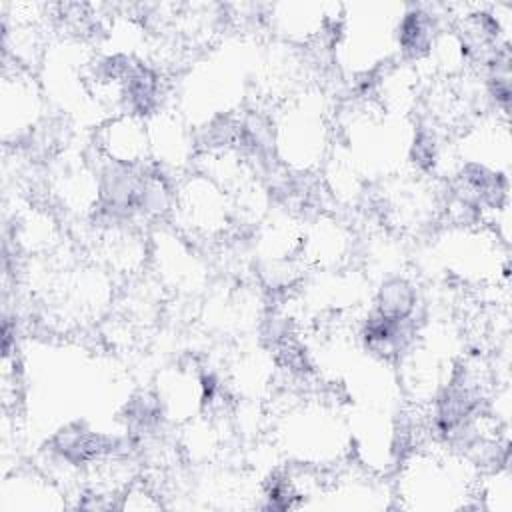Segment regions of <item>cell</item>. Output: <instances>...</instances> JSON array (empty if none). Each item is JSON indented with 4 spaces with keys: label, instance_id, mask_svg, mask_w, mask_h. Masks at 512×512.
Instances as JSON below:
<instances>
[{
    "label": "cell",
    "instance_id": "obj_1",
    "mask_svg": "<svg viewBox=\"0 0 512 512\" xmlns=\"http://www.w3.org/2000/svg\"><path fill=\"white\" fill-rule=\"evenodd\" d=\"M176 208L184 222L204 236L226 230L232 210L228 192L204 174H194L180 186L178 196H174Z\"/></svg>",
    "mask_w": 512,
    "mask_h": 512
},
{
    "label": "cell",
    "instance_id": "obj_2",
    "mask_svg": "<svg viewBox=\"0 0 512 512\" xmlns=\"http://www.w3.org/2000/svg\"><path fill=\"white\" fill-rule=\"evenodd\" d=\"M96 146L116 166L132 168L140 164L150 150L144 118L134 112H124L110 118L104 126H100Z\"/></svg>",
    "mask_w": 512,
    "mask_h": 512
},
{
    "label": "cell",
    "instance_id": "obj_3",
    "mask_svg": "<svg viewBox=\"0 0 512 512\" xmlns=\"http://www.w3.org/2000/svg\"><path fill=\"white\" fill-rule=\"evenodd\" d=\"M416 304L414 288L402 280L392 278L386 284H382L378 292V314L390 320H408Z\"/></svg>",
    "mask_w": 512,
    "mask_h": 512
},
{
    "label": "cell",
    "instance_id": "obj_4",
    "mask_svg": "<svg viewBox=\"0 0 512 512\" xmlns=\"http://www.w3.org/2000/svg\"><path fill=\"white\" fill-rule=\"evenodd\" d=\"M36 4H22V10L24 14L22 16H30V10H34ZM14 22H20V24H36V20L32 18H14Z\"/></svg>",
    "mask_w": 512,
    "mask_h": 512
}]
</instances>
